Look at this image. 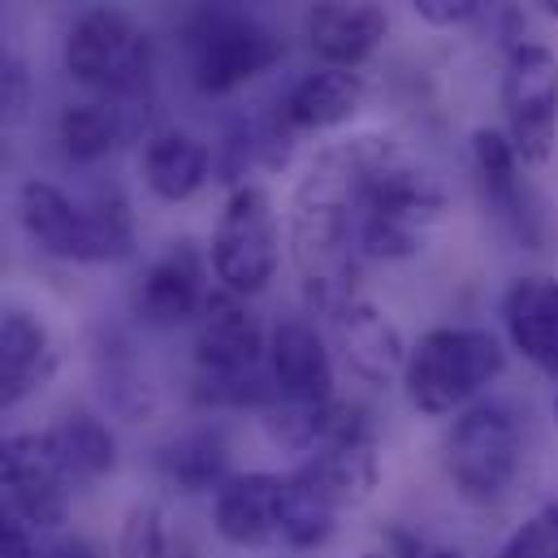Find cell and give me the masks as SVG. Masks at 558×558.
Listing matches in <instances>:
<instances>
[{
	"mask_svg": "<svg viewBox=\"0 0 558 558\" xmlns=\"http://www.w3.org/2000/svg\"><path fill=\"white\" fill-rule=\"evenodd\" d=\"M213 529L234 550L281 546V472H234L213 494Z\"/></svg>",
	"mask_w": 558,
	"mask_h": 558,
	"instance_id": "19",
	"label": "cell"
},
{
	"mask_svg": "<svg viewBox=\"0 0 558 558\" xmlns=\"http://www.w3.org/2000/svg\"><path fill=\"white\" fill-rule=\"evenodd\" d=\"M507 373V347L476 325H437L408 347L403 395L420 416H454L472 408Z\"/></svg>",
	"mask_w": 558,
	"mask_h": 558,
	"instance_id": "5",
	"label": "cell"
},
{
	"mask_svg": "<svg viewBox=\"0 0 558 558\" xmlns=\"http://www.w3.org/2000/svg\"><path fill=\"white\" fill-rule=\"evenodd\" d=\"M52 446L74 485H96L118 472V437L92 412H65L52 428Z\"/></svg>",
	"mask_w": 558,
	"mask_h": 558,
	"instance_id": "24",
	"label": "cell"
},
{
	"mask_svg": "<svg viewBox=\"0 0 558 558\" xmlns=\"http://www.w3.org/2000/svg\"><path fill=\"white\" fill-rule=\"evenodd\" d=\"M507 342L546 377H558V278L529 274L502 294Z\"/></svg>",
	"mask_w": 558,
	"mask_h": 558,
	"instance_id": "20",
	"label": "cell"
},
{
	"mask_svg": "<svg viewBox=\"0 0 558 558\" xmlns=\"http://www.w3.org/2000/svg\"><path fill=\"white\" fill-rule=\"evenodd\" d=\"M160 476L178 494H217L234 472H230V446L226 433L213 424L186 428L160 446Z\"/></svg>",
	"mask_w": 558,
	"mask_h": 558,
	"instance_id": "23",
	"label": "cell"
},
{
	"mask_svg": "<svg viewBox=\"0 0 558 558\" xmlns=\"http://www.w3.org/2000/svg\"><path fill=\"white\" fill-rule=\"evenodd\" d=\"M338 507L299 472H281V546L286 550H320L338 529Z\"/></svg>",
	"mask_w": 558,
	"mask_h": 558,
	"instance_id": "25",
	"label": "cell"
},
{
	"mask_svg": "<svg viewBox=\"0 0 558 558\" xmlns=\"http://www.w3.org/2000/svg\"><path fill=\"white\" fill-rule=\"evenodd\" d=\"M390 35V13L377 0H312L303 17L307 48L333 70H360Z\"/></svg>",
	"mask_w": 558,
	"mask_h": 558,
	"instance_id": "17",
	"label": "cell"
},
{
	"mask_svg": "<svg viewBox=\"0 0 558 558\" xmlns=\"http://www.w3.org/2000/svg\"><path fill=\"white\" fill-rule=\"evenodd\" d=\"M502 135L524 165H546L558 143V52L524 39L502 65Z\"/></svg>",
	"mask_w": 558,
	"mask_h": 558,
	"instance_id": "10",
	"label": "cell"
},
{
	"mask_svg": "<svg viewBox=\"0 0 558 558\" xmlns=\"http://www.w3.org/2000/svg\"><path fill=\"white\" fill-rule=\"evenodd\" d=\"M498 558H558V502L537 507L507 542Z\"/></svg>",
	"mask_w": 558,
	"mask_h": 558,
	"instance_id": "27",
	"label": "cell"
},
{
	"mask_svg": "<svg viewBox=\"0 0 558 558\" xmlns=\"http://www.w3.org/2000/svg\"><path fill=\"white\" fill-rule=\"evenodd\" d=\"M269 333L247 299L213 290L195 320V399L204 408H269Z\"/></svg>",
	"mask_w": 558,
	"mask_h": 558,
	"instance_id": "4",
	"label": "cell"
},
{
	"mask_svg": "<svg viewBox=\"0 0 558 558\" xmlns=\"http://www.w3.org/2000/svg\"><path fill=\"white\" fill-rule=\"evenodd\" d=\"M31 109V74L26 61L0 48V122H17Z\"/></svg>",
	"mask_w": 558,
	"mask_h": 558,
	"instance_id": "28",
	"label": "cell"
},
{
	"mask_svg": "<svg viewBox=\"0 0 558 558\" xmlns=\"http://www.w3.org/2000/svg\"><path fill=\"white\" fill-rule=\"evenodd\" d=\"M537 4H542V9H546V13H550V17L558 22V0H537Z\"/></svg>",
	"mask_w": 558,
	"mask_h": 558,
	"instance_id": "34",
	"label": "cell"
},
{
	"mask_svg": "<svg viewBox=\"0 0 558 558\" xmlns=\"http://www.w3.org/2000/svg\"><path fill=\"white\" fill-rule=\"evenodd\" d=\"M17 221L35 252L65 265H113L135 252V213L118 186L70 199L57 182L26 178L17 191Z\"/></svg>",
	"mask_w": 558,
	"mask_h": 558,
	"instance_id": "3",
	"label": "cell"
},
{
	"mask_svg": "<svg viewBox=\"0 0 558 558\" xmlns=\"http://www.w3.org/2000/svg\"><path fill=\"white\" fill-rule=\"evenodd\" d=\"M208 269L221 290L252 299L281 269V226L274 195L260 182L230 186L208 243Z\"/></svg>",
	"mask_w": 558,
	"mask_h": 558,
	"instance_id": "9",
	"label": "cell"
},
{
	"mask_svg": "<svg viewBox=\"0 0 558 558\" xmlns=\"http://www.w3.org/2000/svg\"><path fill=\"white\" fill-rule=\"evenodd\" d=\"M135 135L131 100H78L65 105L57 118V147L70 165H100L118 143Z\"/></svg>",
	"mask_w": 558,
	"mask_h": 558,
	"instance_id": "22",
	"label": "cell"
},
{
	"mask_svg": "<svg viewBox=\"0 0 558 558\" xmlns=\"http://www.w3.org/2000/svg\"><path fill=\"white\" fill-rule=\"evenodd\" d=\"M355 169V239L364 260H412L446 213L437 173L395 135L342 140Z\"/></svg>",
	"mask_w": 558,
	"mask_h": 558,
	"instance_id": "2",
	"label": "cell"
},
{
	"mask_svg": "<svg viewBox=\"0 0 558 558\" xmlns=\"http://www.w3.org/2000/svg\"><path fill=\"white\" fill-rule=\"evenodd\" d=\"M65 74L105 100H143L156 74V44L118 4H92L65 31Z\"/></svg>",
	"mask_w": 558,
	"mask_h": 558,
	"instance_id": "7",
	"label": "cell"
},
{
	"mask_svg": "<svg viewBox=\"0 0 558 558\" xmlns=\"http://www.w3.org/2000/svg\"><path fill=\"white\" fill-rule=\"evenodd\" d=\"M35 558H100V550H96L87 537L70 533V537H52V542H48Z\"/></svg>",
	"mask_w": 558,
	"mask_h": 558,
	"instance_id": "31",
	"label": "cell"
},
{
	"mask_svg": "<svg viewBox=\"0 0 558 558\" xmlns=\"http://www.w3.org/2000/svg\"><path fill=\"white\" fill-rule=\"evenodd\" d=\"M412 13H416L424 26L433 31H454V26H468L476 17H485V9L494 0H408Z\"/></svg>",
	"mask_w": 558,
	"mask_h": 558,
	"instance_id": "29",
	"label": "cell"
},
{
	"mask_svg": "<svg viewBox=\"0 0 558 558\" xmlns=\"http://www.w3.org/2000/svg\"><path fill=\"white\" fill-rule=\"evenodd\" d=\"M173 537L165 529V511L156 502H135L118 529V558H165Z\"/></svg>",
	"mask_w": 558,
	"mask_h": 558,
	"instance_id": "26",
	"label": "cell"
},
{
	"mask_svg": "<svg viewBox=\"0 0 558 558\" xmlns=\"http://www.w3.org/2000/svg\"><path fill=\"white\" fill-rule=\"evenodd\" d=\"M524 468V433L507 403L476 399L454 412L441 433V472L450 489L472 507H494L511 494Z\"/></svg>",
	"mask_w": 558,
	"mask_h": 558,
	"instance_id": "8",
	"label": "cell"
},
{
	"mask_svg": "<svg viewBox=\"0 0 558 558\" xmlns=\"http://www.w3.org/2000/svg\"><path fill=\"white\" fill-rule=\"evenodd\" d=\"M0 558H35L26 524H22L4 502H0Z\"/></svg>",
	"mask_w": 558,
	"mask_h": 558,
	"instance_id": "30",
	"label": "cell"
},
{
	"mask_svg": "<svg viewBox=\"0 0 558 558\" xmlns=\"http://www.w3.org/2000/svg\"><path fill=\"white\" fill-rule=\"evenodd\" d=\"M0 489L9 511L39 533H57L74 507V481L52 446V433H9L0 441Z\"/></svg>",
	"mask_w": 558,
	"mask_h": 558,
	"instance_id": "11",
	"label": "cell"
},
{
	"mask_svg": "<svg viewBox=\"0 0 558 558\" xmlns=\"http://www.w3.org/2000/svg\"><path fill=\"white\" fill-rule=\"evenodd\" d=\"M186 74L204 96H234L286 57V39L234 4H199L178 31Z\"/></svg>",
	"mask_w": 558,
	"mask_h": 558,
	"instance_id": "6",
	"label": "cell"
},
{
	"mask_svg": "<svg viewBox=\"0 0 558 558\" xmlns=\"http://www.w3.org/2000/svg\"><path fill=\"white\" fill-rule=\"evenodd\" d=\"M555 424H558V395H555Z\"/></svg>",
	"mask_w": 558,
	"mask_h": 558,
	"instance_id": "36",
	"label": "cell"
},
{
	"mask_svg": "<svg viewBox=\"0 0 558 558\" xmlns=\"http://www.w3.org/2000/svg\"><path fill=\"white\" fill-rule=\"evenodd\" d=\"M61 368L48 320L22 303H0V412L39 395Z\"/></svg>",
	"mask_w": 558,
	"mask_h": 558,
	"instance_id": "15",
	"label": "cell"
},
{
	"mask_svg": "<svg viewBox=\"0 0 558 558\" xmlns=\"http://www.w3.org/2000/svg\"><path fill=\"white\" fill-rule=\"evenodd\" d=\"M360 558H386V555H377V550H368V555H360Z\"/></svg>",
	"mask_w": 558,
	"mask_h": 558,
	"instance_id": "35",
	"label": "cell"
},
{
	"mask_svg": "<svg viewBox=\"0 0 558 558\" xmlns=\"http://www.w3.org/2000/svg\"><path fill=\"white\" fill-rule=\"evenodd\" d=\"M208 274H213L208 256L191 239L169 243L135 281V294H131L135 316L151 329H173V325L199 320V312L213 294Z\"/></svg>",
	"mask_w": 558,
	"mask_h": 558,
	"instance_id": "14",
	"label": "cell"
},
{
	"mask_svg": "<svg viewBox=\"0 0 558 558\" xmlns=\"http://www.w3.org/2000/svg\"><path fill=\"white\" fill-rule=\"evenodd\" d=\"M420 558H468V555H463L459 546H433V542H428V546H424V555H420Z\"/></svg>",
	"mask_w": 558,
	"mask_h": 558,
	"instance_id": "32",
	"label": "cell"
},
{
	"mask_svg": "<svg viewBox=\"0 0 558 558\" xmlns=\"http://www.w3.org/2000/svg\"><path fill=\"white\" fill-rule=\"evenodd\" d=\"M217 160H213V147L191 135V131H151L143 140L140 151V173H143V186L151 191V199L160 204H186L195 199L208 178H213Z\"/></svg>",
	"mask_w": 558,
	"mask_h": 558,
	"instance_id": "21",
	"label": "cell"
},
{
	"mask_svg": "<svg viewBox=\"0 0 558 558\" xmlns=\"http://www.w3.org/2000/svg\"><path fill=\"white\" fill-rule=\"evenodd\" d=\"M165 558H195V550H191V546H173Z\"/></svg>",
	"mask_w": 558,
	"mask_h": 558,
	"instance_id": "33",
	"label": "cell"
},
{
	"mask_svg": "<svg viewBox=\"0 0 558 558\" xmlns=\"http://www.w3.org/2000/svg\"><path fill=\"white\" fill-rule=\"evenodd\" d=\"M265 373H269V390L274 403L286 412H325L338 399V368H333V351L320 338V329L312 320H281L269 333V355H265Z\"/></svg>",
	"mask_w": 558,
	"mask_h": 558,
	"instance_id": "13",
	"label": "cell"
},
{
	"mask_svg": "<svg viewBox=\"0 0 558 558\" xmlns=\"http://www.w3.org/2000/svg\"><path fill=\"white\" fill-rule=\"evenodd\" d=\"M472 182H476L485 213H494V221L515 243H524L529 252H542L546 208H542L537 191L524 182V160L515 156L511 140L498 126H481L472 135Z\"/></svg>",
	"mask_w": 558,
	"mask_h": 558,
	"instance_id": "12",
	"label": "cell"
},
{
	"mask_svg": "<svg viewBox=\"0 0 558 558\" xmlns=\"http://www.w3.org/2000/svg\"><path fill=\"white\" fill-rule=\"evenodd\" d=\"M290 256L303 281L307 307L320 316H333L342 303H351L360 290V239H355V169L347 143H333L312 156L307 173L299 178L290 195V221H286Z\"/></svg>",
	"mask_w": 558,
	"mask_h": 558,
	"instance_id": "1",
	"label": "cell"
},
{
	"mask_svg": "<svg viewBox=\"0 0 558 558\" xmlns=\"http://www.w3.org/2000/svg\"><path fill=\"white\" fill-rule=\"evenodd\" d=\"M364 100H368L364 74L320 65V70L303 74L281 96L278 113H274V126H278L286 140H294V135H329V131L351 126L360 118Z\"/></svg>",
	"mask_w": 558,
	"mask_h": 558,
	"instance_id": "16",
	"label": "cell"
},
{
	"mask_svg": "<svg viewBox=\"0 0 558 558\" xmlns=\"http://www.w3.org/2000/svg\"><path fill=\"white\" fill-rule=\"evenodd\" d=\"M333 342L342 351V364L364 381V386H390L403 377L408 364V342L399 333V325L368 303L364 294H355L351 303H342L333 316Z\"/></svg>",
	"mask_w": 558,
	"mask_h": 558,
	"instance_id": "18",
	"label": "cell"
}]
</instances>
